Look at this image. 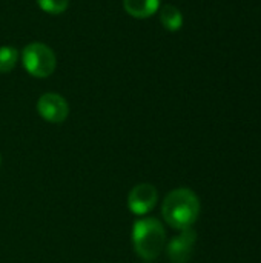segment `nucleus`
I'll return each mask as SVG.
<instances>
[{"label":"nucleus","mask_w":261,"mask_h":263,"mask_svg":"<svg viewBox=\"0 0 261 263\" xmlns=\"http://www.w3.org/2000/svg\"><path fill=\"white\" fill-rule=\"evenodd\" d=\"M162 216L171 228L189 230L200 216V199L189 188H177L165 197Z\"/></svg>","instance_id":"f257e3e1"},{"label":"nucleus","mask_w":261,"mask_h":263,"mask_svg":"<svg viewBox=\"0 0 261 263\" xmlns=\"http://www.w3.org/2000/svg\"><path fill=\"white\" fill-rule=\"evenodd\" d=\"M132 245L142 259H157L166 245V231L162 222L154 217L138 219L132 228Z\"/></svg>","instance_id":"f03ea898"},{"label":"nucleus","mask_w":261,"mask_h":263,"mask_svg":"<svg viewBox=\"0 0 261 263\" xmlns=\"http://www.w3.org/2000/svg\"><path fill=\"white\" fill-rule=\"evenodd\" d=\"M22 63L26 72L37 79L49 77L57 66V59L54 51L40 42H32L25 46L22 52Z\"/></svg>","instance_id":"7ed1b4c3"},{"label":"nucleus","mask_w":261,"mask_h":263,"mask_svg":"<svg viewBox=\"0 0 261 263\" xmlns=\"http://www.w3.org/2000/svg\"><path fill=\"white\" fill-rule=\"evenodd\" d=\"M37 112L49 123H62L68 119L69 105L63 96L57 92H45L37 102Z\"/></svg>","instance_id":"20e7f679"},{"label":"nucleus","mask_w":261,"mask_h":263,"mask_svg":"<svg viewBox=\"0 0 261 263\" xmlns=\"http://www.w3.org/2000/svg\"><path fill=\"white\" fill-rule=\"evenodd\" d=\"M157 200H158L157 188L149 183H140L129 191L128 208L135 216H145L154 210Z\"/></svg>","instance_id":"39448f33"},{"label":"nucleus","mask_w":261,"mask_h":263,"mask_svg":"<svg viewBox=\"0 0 261 263\" xmlns=\"http://www.w3.org/2000/svg\"><path fill=\"white\" fill-rule=\"evenodd\" d=\"M197 242V233L189 228L182 231L168 243V257L174 263H188L194 254Z\"/></svg>","instance_id":"423d86ee"},{"label":"nucleus","mask_w":261,"mask_h":263,"mask_svg":"<svg viewBox=\"0 0 261 263\" xmlns=\"http://www.w3.org/2000/svg\"><path fill=\"white\" fill-rule=\"evenodd\" d=\"M125 11L135 18H148L160 9V0H123Z\"/></svg>","instance_id":"0eeeda50"},{"label":"nucleus","mask_w":261,"mask_h":263,"mask_svg":"<svg viewBox=\"0 0 261 263\" xmlns=\"http://www.w3.org/2000/svg\"><path fill=\"white\" fill-rule=\"evenodd\" d=\"M160 22L168 31H178L183 26V14L174 5H165L160 9Z\"/></svg>","instance_id":"6e6552de"},{"label":"nucleus","mask_w":261,"mask_h":263,"mask_svg":"<svg viewBox=\"0 0 261 263\" xmlns=\"http://www.w3.org/2000/svg\"><path fill=\"white\" fill-rule=\"evenodd\" d=\"M17 60H18V52L14 46H9V45L0 46V72L2 74L12 71Z\"/></svg>","instance_id":"1a4fd4ad"},{"label":"nucleus","mask_w":261,"mask_h":263,"mask_svg":"<svg viewBox=\"0 0 261 263\" xmlns=\"http://www.w3.org/2000/svg\"><path fill=\"white\" fill-rule=\"evenodd\" d=\"M37 5L46 14L57 15V14H62L68 9L69 0H37Z\"/></svg>","instance_id":"9d476101"},{"label":"nucleus","mask_w":261,"mask_h":263,"mask_svg":"<svg viewBox=\"0 0 261 263\" xmlns=\"http://www.w3.org/2000/svg\"><path fill=\"white\" fill-rule=\"evenodd\" d=\"M0 165H2V156H0Z\"/></svg>","instance_id":"9b49d317"}]
</instances>
